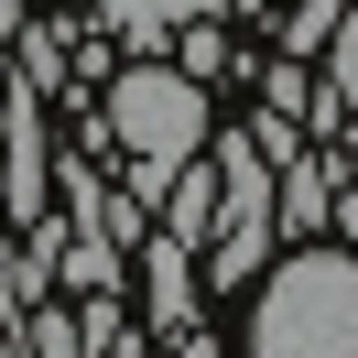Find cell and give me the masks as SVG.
I'll use <instances>...</instances> for the list:
<instances>
[{
    "instance_id": "9a60e30c",
    "label": "cell",
    "mask_w": 358,
    "mask_h": 358,
    "mask_svg": "<svg viewBox=\"0 0 358 358\" xmlns=\"http://www.w3.org/2000/svg\"><path fill=\"white\" fill-rule=\"evenodd\" d=\"M0 22H22V0H0Z\"/></svg>"
},
{
    "instance_id": "2e32d148",
    "label": "cell",
    "mask_w": 358,
    "mask_h": 358,
    "mask_svg": "<svg viewBox=\"0 0 358 358\" xmlns=\"http://www.w3.org/2000/svg\"><path fill=\"white\" fill-rule=\"evenodd\" d=\"M131 358H141V348H131Z\"/></svg>"
},
{
    "instance_id": "9c48e42d",
    "label": "cell",
    "mask_w": 358,
    "mask_h": 358,
    "mask_svg": "<svg viewBox=\"0 0 358 358\" xmlns=\"http://www.w3.org/2000/svg\"><path fill=\"white\" fill-rule=\"evenodd\" d=\"M55 293H120V239H98V228H66Z\"/></svg>"
},
{
    "instance_id": "5b68a950",
    "label": "cell",
    "mask_w": 358,
    "mask_h": 358,
    "mask_svg": "<svg viewBox=\"0 0 358 358\" xmlns=\"http://www.w3.org/2000/svg\"><path fill=\"white\" fill-rule=\"evenodd\" d=\"M326 206H336V152L271 163V228H282V239H315V228H326Z\"/></svg>"
},
{
    "instance_id": "4fadbf2b",
    "label": "cell",
    "mask_w": 358,
    "mask_h": 358,
    "mask_svg": "<svg viewBox=\"0 0 358 358\" xmlns=\"http://www.w3.org/2000/svg\"><path fill=\"white\" fill-rule=\"evenodd\" d=\"M304 87H315V76H304V66H293V55H282V66H271V76H261V98H271V109H304Z\"/></svg>"
},
{
    "instance_id": "3957f363",
    "label": "cell",
    "mask_w": 358,
    "mask_h": 358,
    "mask_svg": "<svg viewBox=\"0 0 358 358\" xmlns=\"http://www.w3.org/2000/svg\"><path fill=\"white\" fill-rule=\"evenodd\" d=\"M206 163H217V228H206V293H239V282H261L271 271V152L250 131H206Z\"/></svg>"
},
{
    "instance_id": "ba28073f",
    "label": "cell",
    "mask_w": 358,
    "mask_h": 358,
    "mask_svg": "<svg viewBox=\"0 0 358 358\" xmlns=\"http://www.w3.org/2000/svg\"><path fill=\"white\" fill-rule=\"evenodd\" d=\"M11 358H87V336H76V315L44 293V304H22V315H11Z\"/></svg>"
},
{
    "instance_id": "8fae6325",
    "label": "cell",
    "mask_w": 358,
    "mask_h": 358,
    "mask_svg": "<svg viewBox=\"0 0 358 358\" xmlns=\"http://www.w3.org/2000/svg\"><path fill=\"white\" fill-rule=\"evenodd\" d=\"M22 87H66V44H55V22H22Z\"/></svg>"
},
{
    "instance_id": "52a82bcc",
    "label": "cell",
    "mask_w": 358,
    "mask_h": 358,
    "mask_svg": "<svg viewBox=\"0 0 358 358\" xmlns=\"http://www.w3.org/2000/svg\"><path fill=\"white\" fill-rule=\"evenodd\" d=\"M87 11L120 44H163V33H185V22H217V0H87Z\"/></svg>"
},
{
    "instance_id": "277c9868",
    "label": "cell",
    "mask_w": 358,
    "mask_h": 358,
    "mask_svg": "<svg viewBox=\"0 0 358 358\" xmlns=\"http://www.w3.org/2000/svg\"><path fill=\"white\" fill-rule=\"evenodd\" d=\"M141 315H152V336H185V326H206L196 315V250L185 239H163V228H141Z\"/></svg>"
},
{
    "instance_id": "8992f818",
    "label": "cell",
    "mask_w": 358,
    "mask_h": 358,
    "mask_svg": "<svg viewBox=\"0 0 358 358\" xmlns=\"http://www.w3.org/2000/svg\"><path fill=\"white\" fill-rule=\"evenodd\" d=\"M152 228H163V239H185V250H206V228H217V163H206V152L163 185V217H152Z\"/></svg>"
},
{
    "instance_id": "6da1fadb",
    "label": "cell",
    "mask_w": 358,
    "mask_h": 358,
    "mask_svg": "<svg viewBox=\"0 0 358 358\" xmlns=\"http://www.w3.org/2000/svg\"><path fill=\"white\" fill-rule=\"evenodd\" d=\"M87 131L120 152V174H131V206H163V185H174L185 163L206 152L217 109H206V76H185V66H120Z\"/></svg>"
},
{
    "instance_id": "30bf717a",
    "label": "cell",
    "mask_w": 358,
    "mask_h": 358,
    "mask_svg": "<svg viewBox=\"0 0 358 358\" xmlns=\"http://www.w3.org/2000/svg\"><path fill=\"white\" fill-rule=\"evenodd\" d=\"M76 336H87V358H131L141 348V326L120 315V293H87V304H76Z\"/></svg>"
},
{
    "instance_id": "7c38bea8",
    "label": "cell",
    "mask_w": 358,
    "mask_h": 358,
    "mask_svg": "<svg viewBox=\"0 0 358 358\" xmlns=\"http://www.w3.org/2000/svg\"><path fill=\"white\" fill-rule=\"evenodd\" d=\"M336 22H348V0H293V33H282V44H293V55H326Z\"/></svg>"
},
{
    "instance_id": "7a4b0ae2",
    "label": "cell",
    "mask_w": 358,
    "mask_h": 358,
    "mask_svg": "<svg viewBox=\"0 0 358 358\" xmlns=\"http://www.w3.org/2000/svg\"><path fill=\"white\" fill-rule=\"evenodd\" d=\"M250 358H358V250H304L250 304Z\"/></svg>"
},
{
    "instance_id": "5bb4252c",
    "label": "cell",
    "mask_w": 358,
    "mask_h": 358,
    "mask_svg": "<svg viewBox=\"0 0 358 358\" xmlns=\"http://www.w3.org/2000/svg\"><path fill=\"white\" fill-rule=\"evenodd\" d=\"M185 76H228V44H217V33H185Z\"/></svg>"
}]
</instances>
